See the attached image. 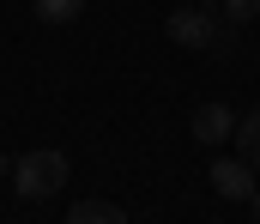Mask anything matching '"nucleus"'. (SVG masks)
I'll use <instances>...</instances> for the list:
<instances>
[{"mask_svg": "<svg viewBox=\"0 0 260 224\" xmlns=\"http://www.w3.org/2000/svg\"><path fill=\"white\" fill-rule=\"evenodd\" d=\"M212 188L224 200H254V164L248 157H218L212 164Z\"/></svg>", "mask_w": 260, "mask_h": 224, "instance_id": "obj_3", "label": "nucleus"}, {"mask_svg": "<svg viewBox=\"0 0 260 224\" xmlns=\"http://www.w3.org/2000/svg\"><path fill=\"white\" fill-rule=\"evenodd\" d=\"M248 206H254V224H260V188H254V200H248Z\"/></svg>", "mask_w": 260, "mask_h": 224, "instance_id": "obj_9", "label": "nucleus"}, {"mask_svg": "<svg viewBox=\"0 0 260 224\" xmlns=\"http://www.w3.org/2000/svg\"><path fill=\"white\" fill-rule=\"evenodd\" d=\"M12 188H18L24 200L61 194L67 188V157L61 151H24V157H12Z\"/></svg>", "mask_w": 260, "mask_h": 224, "instance_id": "obj_1", "label": "nucleus"}, {"mask_svg": "<svg viewBox=\"0 0 260 224\" xmlns=\"http://www.w3.org/2000/svg\"><path fill=\"white\" fill-rule=\"evenodd\" d=\"M230 134H236V109L230 103H200L194 109V140L200 146H224Z\"/></svg>", "mask_w": 260, "mask_h": 224, "instance_id": "obj_4", "label": "nucleus"}, {"mask_svg": "<svg viewBox=\"0 0 260 224\" xmlns=\"http://www.w3.org/2000/svg\"><path fill=\"white\" fill-rule=\"evenodd\" d=\"M212 37H218V24H212L206 6H176V12H170V43H182V49H212Z\"/></svg>", "mask_w": 260, "mask_h": 224, "instance_id": "obj_2", "label": "nucleus"}, {"mask_svg": "<svg viewBox=\"0 0 260 224\" xmlns=\"http://www.w3.org/2000/svg\"><path fill=\"white\" fill-rule=\"evenodd\" d=\"M224 18H230V24H254V18H260V0H224Z\"/></svg>", "mask_w": 260, "mask_h": 224, "instance_id": "obj_8", "label": "nucleus"}, {"mask_svg": "<svg viewBox=\"0 0 260 224\" xmlns=\"http://www.w3.org/2000/svg\"><path fill=\"white\" fill-rule=\"evenodd\" d=\"M67 224H127V212H121L115 200H79V206L67 212Z\"/></svg>", "mask_w": 260, "mask_h": 224, "instance_id": "obj_5", "label": "nucleus"}, {"mask_svg": "<svg viewBox=\"0 0 260 224\" xmlns=\"http://www.w3.org/2000/svg\"><path fill=\"white\" fill-rule=\"evenodd\" d=\"M0 176H12V157H0Z\"/></svg>", "mask_w": 260, "mask_h": 224, "instance_id": "obj_10", "label": "nucleus"}, {"mask_svg": "<svg viewBox=\"0 0 260 224\" xmlns=\"http://www.w3.org/2000/svg\"><path fill=\"white\" fill-rule=\"evenodd\" d=\"M236 140H242V157L260 170V109H248V115L236 121Z\"/></svg>", "mask_w": 260, "mask_h": 224, "instance_id": "obj_6", "label": "nucleus"}, {"mask_svg": "<svg viewBox=\"0 0 260 224\" xmlns=\"http://www.w3.org/2000/svg\"><path fill=\"white\" fill-rule=\"evenodd\" d=\"M79 12H85V0H37V18L43 24H73Z\"/></svg>", "mask_w": 260, "mask_h": 224, "instance_id": "obj_7", "label": "nucleus"}]
</instances>
